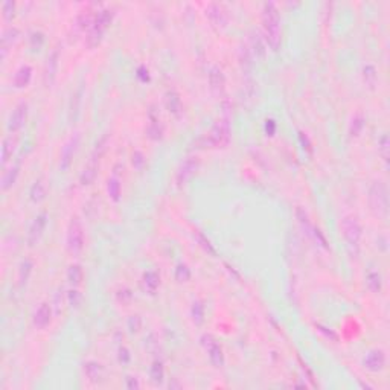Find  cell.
<instances>
[{
	"label": "cell",
	"instance_id": "obj_43",
	"mask_svg": "<svg viewBox=\"0 0 390 390\" xmlns=\"http://www.w3.org/2000/svg\"><path fill=\"white\" fill-rule=\"evenodd\" d=\"M118 361L122 364V366H127L130 361H131V354L128 350V347L125 346H121L119 350H118Z\"/></svg>",
	"mask_w": 390,
	"mask_h": 390
},
{
	"label": "cell",
	"instance_id": "obj_36",
	"mask_svg": "<svg viewBox=\"0 0 390 390\" xmlns=\"http://www.w3.org/2000/svg\"><path fill=\"white\" fill-rule=\"evenodd\" d=\"M131 165H133V168H134L136 171L142 172V171L145 169V166H146V157H145V154H143L142 151H139V149L133 151V154H131Z\"/></svg>",
	"mask_w": 390,
	"mask_h": 390
},
{
	"label": "cell",
	"instance_id": "obj_42",
	"mask_svg": "<svg viewBox=\"0 0 390 390\" xmlns=\"http://www.w3.org/2000/svg\"><path fill=\"white\" fill-rule=\"evenodd\" d=\"M43 45H45V34L40 32V31L32 32V34H31V46H32V49H34V51H38V49L43 48Z\"/></svg>",
	"mask_w": 390,
	"mask_h": 390
},
{
	"label": "cell",
	"instance_id": "obj_41",
	"mask_svg": "<svg viewBox=\"0 0 390 390\" xmlns=\"http://www.w3.org/2000/svg\"><path fill=\"white\" fill-rule=\"evenodd\" d=\"M388 145H390V142H388V136L384 133L381 137H379V140H378V152L381 154V157L387 162V159H388Z\"/></svg>",
	"mask_w": 390,
	"mask_h": 390
},
{
	"label": "cell",
	"instance_id": "obj_28",
	"mask_svg": "<svg viewBox=\"0 0 390 390\" xmlns=\"http://www.w3.org/2000/svg\"><path fill=\"white\" fill-rule=\"evenodd\" d=\"M19 35H20V32H19V29H17V28H14V26H10L8 29H5L4 37H2V52H4L2 55H4V57L7 55L8 48H10V46H13V45L17 42Z\"/></svg>",
	"mask_w": 390,
	"mask_h": 390
},
{
	"label": "cell",
	"instance_id": "obj_2",
	"mask_svg": "<svg viewBox=\"0 0 390 390\" xmlns=\"http://www.w3.org/2000/svg\"><path fill=\"white\" fill-rule=\"evenodd\" d=\"M369 206L375 217L387 218L388 215V190L384 181L376 180L369 187Z\"/></svg>",
	"mask_w": 390,
	"mask_h": 390
},
{
	"label": "cell",
	"instance_id": "obj_30",
	"mask_svg": "<svg viewBox=\"0 0 390 390\" xmlns=\"http://www.w3.org/2000/svg\"><path fill=\"white\" fill-rule=\"evenodd\" d=\"M205 313H206L205 303L202 300H193V303L190 306V317L195 325L200 326L205 322Z\"/></svg>",
	"mask_w": 390,
	"mask_h": 390
},
{
	"label": "cell",
	"instance_id": "obj_33",
	"mask_svg": "<svg viewBox=\"0 0 390 390\" xmlns=\"http://www.w3.org/2000/svg\"><path fill=\"white\" fill-rule=\"evenodd\" d=\"M81 95H83V90L80 89L76 93L72 95V101H70V107H69V119L73 122L78 116V111H80V104H81Z\"/></svg>",
	"mask_w": 390,
	"mask_h": 390
},
{
	"label": "cell",
	"instance_id": "obj_25",
	"mask_svg": "<svg viewBox=\"0 0 390 390\" xmlns=\"http://www.w3.org/2000/svg\"><path fill=\"white\" fill-rule=\"evenodd\" d=\"M107 192L111 202L118 203L122 197V186H121V180L118 177H110L107 180Z\"/></svg>",
	"mask_w": 390,
	"mask_h": 390
},
{
	"label": "cell",
	"instance_id": "obj_22",
	"mask_svg": "<svg viewBox=\"0 0 390 390\" xmlns=\"http://www.w3.org/2000/svg\"><path fill=\"white\" fill-rule=\"evenodd\" d=\"M31 80H32V69L29 66H22L14 75V87L25 89L29 86Z\"/></svg>",
	"mask_w": 390,
	"mask_h": 390
},
{
	"label": "cell",
	"instance_id": "obj_45",
	"mask_svg": "<svg viewBox=\"0 0 390 390\" xmlns=\"http://www.w3.org/2000/svg\"><path fill=\"white\" fill-rule=\"evenodd\" d=\"M14 10H16V4L14 2H5L2 5V11H4V17L7 20H10L14 16Z\"/></svg>",
	"mask_w": 390,
	"mask_h": 390
},
{
	"label": "cell",
	"instance_id": "obj_44",
	"mask_svg": "<svg viewBox=\"0 0 390 390\" xmlns=\"http://www.w3.org/2000/svg\"><path fill=\"white\" fill-rule=\"evenodd\" d=\"M116 297H118V300H119L121 303L127 305V303H130V302H131L133 294H131V291H130L128 288H121V290L118 291Z\"/></svg>",
	"mask_w": 390,
	"mask_h": 390
},
{
	"label": "cell",
	"instance_id": "obj_24",
	"mask_svg": "<svg viewBox=\"0 0 390 390\" xmlns=\"http://www.w3.org/2000/svg\"><path fill=\"white\" fill-rule=\"evenodd\" d=\"M146 136L151 140H160L163 137V125L159 118H154L152 114L149 116V124L146 127Z\"/></svg>",
	"mask_w": 390,
	"mask_h": 390
},
{
	"label": "cell",
	"instance_id": "obj_10",
	"mask_svg": "<svg viewBox=\"0 0 390 390\" xmlns=\"http://www.w3.org/2000/svg\"><path fill=\"white\" fill-rule=\"evenodd\" d=\"M46 226H48V214H46V212H42V214H38V215L34 218V221H32V224H31V227H29V232H28V244H29L31 247H34V246L40 241V238L43 237V232H45Z\"/></svg>",
	"mask_w": 390,
	"mask_h": 390
},
{
	"label": "cell",
	"instance_id": "obj_20",
	"mask_svg": "<svg viewBox=\"0 0 390 390\" xmlns=\"http://www.w3.org/2000/svg\"><path fill=\"white\" fill-rule=\"evenodd\" d=\"M142 284H143L145 291H148L149 294H155V291L160 287V275H159V271H155V270L145 271L143 278H142Z\"/></svg>",
	"mask_w": 390,
	"mask_h": 390
},
{
	"label": "cell",
	"instance_id": "obj_5",
	"mask_svg": "<svg viewBox=\"0 0 390 390\" xmlns=\"http://www.w3.org/2000/svg\"><path fill=\"white\" fill-rule=\"evenodd\" d=\"M230 140V124L223 119L218 121L209 131V134L205 137V145L209 148H220L226 146Z\"/></svg>",
	"mask_w": 390,
	"mask_h": 390
},
{
	"label": "cell",
	"instance_id": "obj_11",
	"mask_svg": "<svg viewBox=\"0 0 390 390\" xmlns=\"http://www.w3.org/2000/svg\"><path fill=\"white\" fill-rule=\"evenodd\" d=\"M26 118H28V104L26 102H20L14 108V111L11 113V116L8 119V125H7L8 131L10 133L19 131L26 124Z\"/></svg>",
	"mask_w": 390,
	"mask_h": 390
},
{
	"label": "cell",
	"instance_id": "obj_26",
	"mask_svg": "<svg viewBox=\"0 0 390 390\" xmlns=\"http://www.w3.org/2000/svg\"><path fill=\"white\" fill-rule=\"evenodd\" d=\"M165 104H166V108L169 113H172L175 116L181 113V99L177 92H174V90L168 92L166 98H165Z\"/></svg>",
	"mask_w": 390,
	"mask_h": 390
},
{
	"label": "cell",
	"instance_id": "obj_17",
	"mask_svg": "<svg viewBox=\"0 0 390 390\" xmlns=\"http://www.w3.org/2000/svg\"><path fill=\"white\" fill-rule=\"evenodd\" d=\"M209 86L214 93H223L226 87V76L223 70L217 66H212L209 70Z\"/></svg>",
	"mask_w": 390,
	"mask_h": 390
},
{
	"label": "cell",
	"instance_id": "obj_39",
	"mask_svg": "<svg viewBox=\"0 0 390 390\" xmlns=\"http://www.w3.org/2000/svg\"><path fill=\"white\" fill-rule=\"evenodd\" d=\"M67 302H69V305H70L72 309H78V308L81 306V303H83V294H81L78 290L72 288V290L67 293Z\"/></svg>",
	"mask_w": 390,
	"mask_h": 390
},
{
	"label": "cell",
	"instance_id": "obj_18",
	"mask_svg": "<svg viewBox=\"0 0 390 390\" xmlns=\"http://www.w3.org/2000/svg\"><path fill=\"white\" fill-rule=\"evenodd\" d=\"M84 373L87 376V379L93 384H98L102 381L104 376V367L98 363V361H87L84 364Z\"/></svg>",
	"mask_w": 390,
	"mask_h": 390
},
{
	"label": "cell",
	"instance_id": "obj_8",
	"mask_svg": "<svg viewBox=\"0 0 390 390\" xmlns=\"http://www.w3.org/2000/svg\"><path fill=\"white\" fill-rule=\"evenodd\" d=\"M78 146H80V134H73V136L64 143V146H63V149H61V155H60V169H61L63 172H67V171H69V168H70V165H72V162H73V155H75Z\"/></svg>",
	"mask_w": 390,
	"mask_h": 390
},
{
	"label": "cell",
	"instance_id": "obj_29",
	"mask_svg": "<svg viewBox=\"0 0 390 390\" xmlns=\"http://www.w3.org/2000/svg\"><path fill=\"white\" fill-rule=\"evenodd\" d=\"M84 279V270L80 264H70L67 268V281L73 285L78 287Z\"/></svg>",
	"mask_w": 390,
	"mask_h": 390
},
{
	"label": "cell",
	"instance_id": "obj_35",
	"mask_svg": "<svg viewBox=\"0 0 390 390\" xmlns=\"http://www.w3.org/2000/svg\"><path fill=\"white\" fill-rule=\"evenodd\" d=\"M190 276H192V273H190V268H189L186 264H178V265L175 267V273H174V278H175V281H177V282H180V284L189 282Z\"/></svg>",
	"mask_w": 390,
	"mask_h": 390
},
{
	"label": "cell",
	"instance_id": "obj_19",
	"mask_svg": "<svg viewBox=\"0 0 390 390\" xmlns=\"http://www.w3.org/2000/svg\"><path fill=\"white\" fill-rule=\"evenodd\" d=\"M20 168H22V159H19V160L5 172V175H4V178H2V190H8V189H11V187L16 184L17 177H19V174H20Z\"/></svg>",
	"mask_w": 390,
	"mask_h": 390
},
{
	"label": "cell",
	"instance_id": "obj_47",
	"mask_svg": "<svg viewBox=\"0 0 390 390\" xmlns=\"http://www.w3.org/2000/svg\"><path fill=\"white\" fill-rule=\"evenodd\" d=\"M137 76H139V80H140L142 83H146V81H149L148 69H146L145 66H140V67H139V70H137Z\"/></svg>",
	"mask_w": 390,
	"mask_h": 390
},
{
	"label": "cell",
	"instance_id": "obj_31",
	"mask_svg": "<svg viewBox=\"0 0 390 390\" xmlns=\"http://www.w3.org/2000/svg\"><path fill=\"white\" fill-rule=\"evenodd\" d=\"M363 81H364V84H366L369 89H375V86H376V83H378V73H376L375 66L366 64V66L363 67Z\"/></svg>",
	"mask_w": 390,
	"mask_h": 390
},
{
	"label": "cell",
	"instance_id": "obj_9",
	"mask_svg": "<svg viewBox=\"0 0 390 390\" xmlns=\"http://www.w3.org/2000/svg\"><path fill=\"white\" fill-rule=\"evenodd\" d=\"M363 367L372 373H378L385 367V352L382 349H372L363 358Z\"/></svg>",
	"mask_w": 390,
	"mask_h": 390
},
{
	"label": "cell",
	"instance_id": "obj_27",
	"mask_svg": "<svg viewBox=\"0 0 390 390\" xmlns=\"http://www.w3.org/2000/svg\"><path fill=\"white\" fill-rule=\"evenodd\" d=\"M32 270H34V262L31 259L22 261V264L19 267V285L22 288L28 285V282L31 279V275H32Z\"/></svg>",
	"mask_w": 390,
	"mask_h": 390
},
{
	"label": "cell",
	"instance_id": "obj_3",
	"mask_svg": "<svg viewBox=\"0 0 390 390\" xmlns=\"http://www.w3.org/2000/svg\"><path fill=\"white\" fill-rule=\"evenodd\" d=\"M341 235L344 238V243L350 255L357 258L360 253V243L363 237V229L360 221L355 217H344L341 221Z\"/></svg>",
	"mask_w": 390,
	"mask_h": 390
},
{
	"label": "cell",
	"instance_id": "obj_23",
	"mask_svg": "<svg viewBox=\"0 0 390 390\" xmlns=\"http://www.w3.org/2000/svg\"><path fill=\"white\" fill-rule=\"evenodd\" d=\"M46 197V184L43 178H37L29 189V199L34 203H40Z\"/></svg>",
	"mask_w": 390,
	"mask_h": 390
},
{
	"label": "cell",
	"instance_id": "obj_16",
	"mask_svg": "<svg viewBox=\"0 0 390 390\" xmlns=\"http://www.w3.org/2000/svg\"><path fill=\"white\" fill-rule=\"evenodd\" d=\"M206 16L209 17V20L214 26L220 28V26H226V23H227V14L223 10V7L218 4H211L206 10Z\"/></svg>",
	"mask_w": 390,
	"mask_h": 390
},
{
	"label": "cell",
	"instance_id": "obj_38",
	"mask_svg": "<svg viewBox=\"0 0 390 390\" xmlns=\"http://www.w3.org/2000/svg\"><path fill=\"white\" fill-rule=\"evenodd\" d=\"M252 52H253V55L261 57V58L265 55L264 43H262V38L258 32H253V35H252Z\"/></svg>",
	"mask_w": 390,
	"mask_h": 390
},
{
	"label": "cell",
	"instance_id": "obj_4",
	"mask_svg": "<svg viewBox=\"0 0 390 390\" xmlns=\"http://www.w3.org/2000/svg\"><path fill=\"white\" fill-rule=\"evenodd\" d=\"M66 246L69 253L78 255L84 249V229L80 217H72L70 223L67 226V235H66Z\"/></svg>",
	"mask_w": 390,
	"mask_h": 390
},
{
	"label": "cell",
	"instance_id": "obj_6",
	"mask_svg": "<svg viewBox=\"0 0 390 390\" xmlns=\"http://www.w3.org/2000/svg\"><path fill=\"white\" fill-rule=\"evenodd\" d=\"M202 343H203V346H205V349H206V352H208V355H209V360H211V363L215 366V367H223L224 366V352H223V347H221V344L215 340V337L214 335H211V334H205L203 337H202Z\"/></svg>",
	"mask_w": 390,
	"mask_h": 390
},
{
	"label": "cell",
	"instance_id": "obj_13",
	"mask_svg": "<svg viewBox=\"0 0 390 390\" xmlns=\"http://www.w3.org/2000/svg\"><path fill=\"white\" fill-rule=\"evenodd\" d=\"M98 166H99V155L96 154H92L89 163L84 166L81 175H80V183L83 186H89L95 181L96 175H98Z\"/></svg>",
	"mask_w": 390,
	"mask_h": 390
},
{
	"label": "cell",
	"instance_id": "obj_46",
	"mask_svg": "<svg viewBox=\"0 0 390 390\" xmlns=\"http://www.w3.org/2000/svg\"><path fill=\"white\" fill-rule=\"evenodd\" d=\"M197 238H199V241L202 243V246H203V249H205L206 252H209L211 255H215V250H214V247L211 246L209 240H206V237H205V235H202V233L199 232V233H197Z\"/></svg>",
	"mask_w": 390,
	"mask_h": 390
},
{
	"label": "cell",
	"instance_id": "obj_21",
	"mask_svg": "<svg viewBox=\"0 0 390 390\" xmlns=\"http://www.w3.org/2000/svg\"><path fill=\"white\" fill-rule=\"evenodd\" d=\"M367 290L373 294H378L382 288V276L378 270H369L364 279Z\"/></svg>",
	"mask_w": 390,
	"mask_h": 390
},
{
	"label": "cell",
	"instance_id": "obj_49",
	"mask_svg": "<svg viewBox=\"0 0 390 390\" xmlns=\"http://www.w3.org/2000/svg\"><path fill=\"white\" fill-rule=\"evenodd\" d=\"M265 131H267V134L268 136H273L275 134V131H276V124H275V121H267L265 122Z\"/></svg>",
	"mask_w": 390,
	"mask_h": 390
},
{
	"label": "cell",
	"instance_id": "obj_37",
	"mask_svg": "<svg viewBox=\"0 0 390 390\" xmlns=\"http://www.w3.org/2000/svg\"><path fill=\"white\" fill-rule=\"evenodd\" d=\"M13 151H14L13 137H5L2 143V165H7V162L13 157Z\"/></svg>",
	"mask_w": 390,
	"mask_h": 390
},
{
	"label": "cell",
	"instance_id": "obj_48",
	"mask_svg": "<svg viewBox=\"0 0 390 390\" xmlns=\"http://www.w3.org/2000/svg\"><path fill=\"white\" fill-rule=\"evenodd\" d=\"M127 387L128 388H139L140 382L136 376H127Z\"/></svg>",
	"mask_w": 390,
	"mask_h": 390
},
{
	"label": "cell",
	"instance_id": "obj_34",
	"mask_svg": "<svg viewBox=\"0 0 390 390\" xmlns=\"http://www.w3.org/2000/svg\"><path fill=\"white\" fill-rule=\"evenodd\" d=\"M363 128H364V118L361 114H355L349 124V134L352 137H357V136H360Z\"/></svg>",
	"mask_w": 390,
	"mask_h": 390
},
{
	"label": "cell",
	"instance_id": "obj_32",
	"mask_svg": "<svg viewBox=\"0 0 390 390\" xmlns=\"http://www.w3.org/2000/svg\"><path fill=\"white\" fill-rule=\"evenodd\" d=\"M149 376H151L154 384H162L163 382V379H165V367H163L162 361H159V360L152 361L151 369H149Z\"/></svg>",
	"mask_w": 390,
	"mask_h": 390
},
{
	"label": "cell",
	"instance_id": "obj_14",
	"mask_svg": "<svg viewBox=\"0 0 390 390\" xmlns=\"http://www.w3.org/2000/svg\"><path fill=\"white\" fill-rule=\"evenodd\" d=\"M51 320H52V308L49 303H42L37 311L34 313V317H32V322L35 325V328L38 329H45L51 325Z\"/></svg>",
	"mask_w": 390,
	"mask_h": 390
},
{
	"label": "cell",
	"instance_id": "obj_12",
	"mask_svg": "<svg viewBox=\"0 0 390 390\" xmlns=\"http://www.w3.org/2000/svg\"><path fill=\"white\" fill-rule=\"evenodd\" d=\"M58 66H60V51L54 49L51 52V55L48 57L46 67H45V83L48 87L54 84L57 72H58Z\"/></svg>",
	"mask_w": 390,
	"mask_h": 390
},
{
	"label": "cell",
	"instance_id": "obj_7",
	"mask_svg": "<svg viewBox=\"0 0 390 390\" xmlns=\"http://www.w3.org/2000/svg\"><path fill=\"white\" fill-rule=\"evenodd\" d=\"M199 166H200V160H199L197 155H189V157H186V159L181 162L180 168L177 169V175H175L177 183H178L180 186H181V184H186V183L192 178V175L195 174V171L199 169Z\"/></svg>",
	"mask_w": 390,
	"mask_h": 390
},
{
	"label": "cell",
	"instance_id": "obj_40",
	"mask_svg": "<svg viewBox=\"0 0 390 390\" xmlns=\"http://www.w3.org/2000/svg\"><path fill=\"white\" fill-rule=\"evenodd\" d=\"M127 326H128L131 334H137L140 331V328H142V317L139 314L130 316L128 320H127Z\"/></svg>",
	"mask_w": 390,
	"mask_h": 390
},
{
	"label": "cell",
	"instance_id": "obj_15",
	"mask_svg": "<svg viewBox=\"0 0 390 390\" xmlns=\"http://www.w3.org/2000/svg\"><path fill=\"white\" fill-rule=\"evenodd\" d=\"M113 17H114L113 10H110V8L101 10V11L96 14V17L93 19V25H92V28H90V29H95V31L101 32V34H104V32H105V29L110 26V23H111Z\"/></svg>",
	"mask_w": 390,
	"mask_h": 390
},
{
	"label": "cell",
	"instance_id": "obj_1",
	"mask_svg": "<svg viewBox=\"0 0 390 390\" xmlns=\"http://www.w3.org/2000/svg\"><path fill=\"white\" fill-rule=\"evenodd\" d=\"M262 26L265 32V42L271 51H278L281 46V16L273 2H267L262 7Z\"/></svg>",
	"mask_w": 390,
	"mask_h": 390
}]
</instances>
